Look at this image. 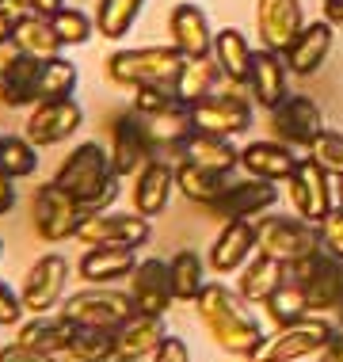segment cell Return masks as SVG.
<instances>
[{
    "label": "cell",
    "instance_id": "13",
    "mask_svg": "<svg viewBox=\"0 0 343 362\" xmlns=\"http://www.w3.org/2000/svg\"><path fill=\"white\" fill-rule=\"evenodd\" d=\"M286 191H290V202H293V214L306 221H325V214L336 206V187H332V175L313 164L309 156H301L293 175L286 180Z\"/></svg>",
    "mask_w": 343,
    "mask_h": 362
},
{
    "label": "cell",
    "instance_id": "29",
    "mask_svg": "<svg viewBox=\"0 0 343 362\" xmlns=\"http://www.w3.org/2000/svg\"><path fill=\"white\" fill-rule=\"evenodd\" d=\"M286 282V263L263 256V252H256L248 263L240 267V279H237V293L244 301H256V305H263V301L271 298L274 290Z\"/></svg>",
    "mask_w": 343,
    "mask_h": 362
},
{
    "label": "cell",
    "instance_id": "44",
    "mask_svg": "<svg viewBox=\"0 0 343 362\" xmlns=\"http://www.w3.org/2000/svg\"><path fill=\"white\" fill-rule=\"evenodd\" d=\"M320 248L328 252V256L343 259V210L332 206L325 214V221H320Z\"/></svg>",
    "mask_w": 343,
    "mask_h": 362
},
{
    "label": "cell",
    "instance_id": "34",
    "mask_svg": "<svg viewBox=\"0 0 343 362\" xmlns=\"http://www.w3.org/2000/svg\"><path fill=\"white\" fill-rule=\"evenodd\" d=\"M218 81H221V69H218L214 57H187L172 88H175V95H180L183 103L194 107V103H202L206 95L218 92Z\"/></svg>",
    "mask_w": 343,
    "mask_h": 362
},
{
    "label": "cell",
    "instance_id": "39",
    "mask_svg": "<svg viewBox=\"0 0 343 362\" xmlns=\"http://www.w3.org/2000/svg\"><path fill=\"white\" fill-rule=\"evenodd\" d=\"M76 81H81L76 65L57 54L50 62H42V69H38V100H69L76 92Z\"/></svg>",
    "mask_w": 343,
    "mask_h": 362
},
{
    "label": "cell",
    "instance_id": "50",
    "mask_svg": "<svg viewBox=\"0 0 343 362\" xmlns=\"http://www.w3.org/2000/svg\"><path fill=\"white\" fill-rule=\"evenodd\" d=\"M31 16H54L57 8H65V0H27Z\"/></svg>",
    "mask_w": 343,
    "mask_h": 362
},
{
    "label": "cell",
    "instance_id": "11",
    "mask_svg": "<svg viewBox=\"0 0 343 362\" xmlns=\"http://www.w3.org/2000/svg\"><path fill=\"white\" fill-rule=\"evenodd\" d=\"M65 286H69V259L62 252H46V256L35 259L31 271L23 275L19 298H23L27 313H50V309H62Z\"/></svg>",
    "mask_w": 343,
    "mask_h": 362
},
{
    "label": "cell",
    "instance_id": "22",
    "mask_svg": "<svg viewBox=\"0 0 343 362\" xmlns=\"http://www.w3.org/2000/svg\"><path fill=\"white\" fill-rule=\"evenodd\" d=\"M168 35H172V46L183 57H210V50H214V27H210L202 8L191 4V0L172 8Z\"/></svg>",
    "mask_w": 343,
    "mask_h": 362
},
{
    "label": "cell",
    "instance_id": "21",
    "mask_svg": "<svg viewBox=\"0 0 343 362\" xmlns=\"http://www.w3.org/2000/svg\"><path fill=\"white\" fill-rule=\"evenodd\" d=\"M252 256H256V221H225L210 244V252H206V263L218 275H233Z\"/></svg>",
    "mask_w": 343,
    "mask_h": 362
},
{
    "label": "cell",
    "instance_id": "24",
    "mask_svg": "<svg viewBox=\"0 0 343 362\" xmlns=\"http://www.w3.org/2000/svg\"><path fill=\"white\" fill-rule=\"evenodd\" d=\"M172 332L164 328V317H149V313H134L126 325L115 328V355L119 358H153L161 344L168 339Z\"/></svg>",
    "mask_w": 343,
    "mask_h": 362
},
{
    "label": "cell",
    "instance_id": "55",
    "mask_svg": "<svg viewBox=\"0 0 343 362\" xmlns=\"http://www.w3.org/2000/svg\"><path fill=\"white\" fill-rule=\"evenodd\" d=\"M336 328H339V332H343V305H339V309H336Z\"/></svg>",
    "mask_w": 343,
    "mask_h": 362
},
{
    "label": "cell",
    "instance_id": "14",
    "mask_svg": "<svg viewBox=\"0 0 343 362\" xmlns=\"http://www.w3.org/2000/svg\"><path fill=\"white\" fill-rule=\"evenodd\" d=\"M325 130V111L309 95H286L271 111V134L274 141L290 145V149H309L313 138Z\"/></svg>",
    "mask_w": 343,
    "mask_h": 362
},
{
    "label": "cell",
    "instance_id": "19",
    "mask_svg": "<svg viewBox=\"0 0 343 362\" xmlns=\"http://www.w3.org/2000/svg\"><path fill=\"white\" fill-rule=\"evenodd\" d=\"M244 84H248V95L263 107V111H274V107L290 95V65H286V57H282L279 50L260 46V50L252 54L248 81Z\"/></svg>",
    "mask_w": 343,
    "mask_h": 362
},
{
    "label": "cell",
    "instance_id": "42",
    "mask_svg": "<svg viewBox=\"0 0 343 362\" xmlns=\"http://www.w3.org/2000/svg\"><path fill=\"white\" fill-rule=\"evenodd\" d=\"M50 23H54V31L57 38H62V46H84L88 38L95 35V19L92 16H84L81 8H57V12L50 16Z\"/></svg>",
    "mask_w": 343,
    "mask_h": 362
},
{
    "label": "cell",
    "instance_id": "1",
    "mask_svg": "<svg viewBox=\"0 0 343 362\" xmlns=\"http://www.w3.org/2000/svg\"><path fill=\"white\" fill-rule=\"evenodd\" d=\"M194 313H199L202 328L210 332V339L229 355L248 358L263 344V325L248 313V301L225 282H206L202 293L194 298Z\"/></svg>",
    "mask_w": 343,
    "mask_h": 362
},
{
    "label": "cell",
    "instance_id": "48",
    "mask_svg": "<svg viewBox=\"0 0 343 362\" xmlns=\"http://www.w3.org/2000/svg\"><path fill=\"white\" fill-rule=\"evenodd\" d=\"M16 210V180L0 172V218Z\"/></svg>",
    "mask_w": 343,
    "mask_h": 362
},
{
    "label": "cell",
    "instance_id": "40",
    "mask_svg": "<svg viewBox=\"0 0 343 362\" xmlns=\"http://www.w3.org/2000/svg\"><path fill=\"white\" fill-rule=\"evenodd\" d=\"M263 309H267V317L274 320V328H286V325H293V320L309 317L306 293H301V286H293L290 279L282 282V286L274 290L267 301H263Z\"/></svg>",
    "mask_w": 343,
    "mask_h": 362
},
{
    "label": "cell",
    "instance_id": "4",
    "mask_svg": "<svg viewBox=\"0 0 343 362\" xmlns=\"http://www.w3.org/2000/svg\"><path fill=\"white\" fill-rule=\"evenodd\" d=\"M332 325L328 317H320V313H309V317L293 320L286 328H274L271 336H263V344L252 351L244 362H301L309 355H320L325 344L332 339Z\"/></svg>",
    "mask_w": 343,
    "mask_h": 362
},
{
    "label": "cell",
    "instance_id": "9",
    "mask_svg": "<svg viewBox=\"0 0 343 362\" xmlns=\"http://www.w3.org/2000/svg\"><path fill=\"white\" fill-rule=\"evenodd\" d=\"M153 225L141 214H119V210H95L84 214L81 229H76V240L84 248H95V244H126V248H141L149 240Z\"/></svg>",
    "mask_w": 343,
    "mask_h": 362
},
{
    "label": "cell",
    "instance_id": "36",
    "mask_svg": "<svg viewBox=\"0 0 343 362\" xmlns=\"http://www.w3.org/2000/svg\"><path fill=\"white\" fill-rule=\"evenodd\" d=\"M141 8H145V0H100V8H95V35L119 42V38L134 31Z\"/></svg>",
    "mask_w": 343,
    "mask_h": 362
},
{
    "label": "cell",
    "instance_id": "37",
    "mask_svg": "<svg viewBox=\"0 0 343 362\" xmlns=\"http://www.w3.org/2000/svg\"><path fill=\"white\" fill-rule=\"evenodd\" d=\"M65 355L73 358V362H111L115 358V332L111 328L76 325Z\"/></svg>",
    "mask_w": 343,
    "mask_h": 362
},
{
    "label": "cell",
    "instance_id": "25",
    "mask_svg": "<svg viewBox=\"0 0 343 362\" xmlns=\"http://www.w3.org/2000/svg\"><path fill=\"white\" fill-rule=\"evenodd\" d=\"M73 320L62 317V309L57 313H35L31 320H23V325L16 328V344L38 351V355H65L69 351V339H73Z\"/></svg>",
    "mask_w": 343,
    "mask_h": 362
},
{
    "label": "cell",
    "instance_id": "47",
    "mask_svg": "<svg viewBox=\"0 0 343 362\" xmlns=\"http://www.w3.org/2000/svg\"><path fill=\"white\" fill-rule=\"evenodd\" d=\"M0 362H54L50 355H38V351L23 347V344H4L0 347Z\"/></svg>",
    "mask_w": 343,
    "mask_h": 362
},
{
    "label": "cell",
    "instance_id": "17",
    "mask_svg": "<svg viewBox=\"0 0 343 362\" xmlns=\"http://www.w3.org/2000/svg\"><path fill=\"white\" fill-rule=\"evenodd\" d=\"M256 31L267 50L286 54L293 46V38L306 31L301 0H256Z\"/></svg>",
    "mask_w": 343,
    "mask_h": 362
},
{
    "label": "cell",
    "instance_id": "46",
    "mask_svg": "<svg viewBox=\"0 0 343 362\" xmlns=\"http://www.w3.org/2000/svg\"><path fill=\"white\" fill-rule=\"evenodd\" d=\"M149 362H191V351H187V344H183L180 336H168Z\"/></svg>",
    "mask_w": 343,
    "mask_h": 362
},
{
    "label": "cell",
    "instance_id": "43",
    "mask_svg": "<svg viewBox=\"0 0 343 362\" xmlns=\"http://www.w3.org/2000/svg\"><path fill=\"white\" fill-rule=\"evenodd\" d=\"M306 156H309L313 164H320L332 180H343V134L339 130H328V126H325V130L313 138Z\"/></svg>",
    "mask_w": 343,
    "mask_h": 362
},
{
    "label": "cell",
    "instance_id": "12",
    "mask_svg": "<svg viewBox=\"0 0 343 362\" xmlns=\"http://www.w3.org/2000/svg\"><path fill=\"white\" fill-rule=\"evenodd\" d=\"M81 126H84V107L69 95V100H38L31 107V115H27L23 134L38 149H50V145L69 141Z\"/></svg>",
    "mask_w": 343,
    "mask_h": 362
},
{
    "label": "cell",
    "instance_id": "3",
    "mask_svg": "<svg viewBox=\"0 0 343 362\" xmlns=\"http://www.w3.org/2000/svg\"><path fill=\"white\" fill-rule=\"evenodd\" d=\"M183 57L175 46H141V50H115L103 62V73L115 88H141V84H175L183 69Z\"/></svg>",
    "mask_w": 343,
    "mask_h": 362
},
{
    "label": "cell",
    "instance_id": "2",
    "mask_svg": "<svg viewBox=\"0 0 343 362\" xmlns=\"http://www.w3.org/2000/svg\"><path fill=\"white\" fill-rule=\"evenodd\" d=\"M119 180L122 175L115 172L111 153L100 141H81L76 149H69V156L54 175V183L65 194H73L84 214L111 210V202L119 199Z\"/></svg>",
    "mask_w": 343,
    "mask_h": 362
},
{
    "label": "cell",
    "instance_id": "56",
    "mask_svg": "<svg viewBox=\"0 0 343 362\" xmlns=\"http://www.w3.org/2000/svg\"><path fill=\"white\" fill-rule=\"evenodd\" d=\"M111 362H137V358H119V355H115V358H111Z\"/></svg>",
    "mask_w": 343,
    "mask_h": 362
},
{
    "label": "cell",
    "instance_id": "5",
    "mask_svg": "<svg viewBox=\"0 0 343 362\" xmlns=\"http://www.w3.org/2000/svg\"><path fill=\"white\" fill-rule=\"evenodd\" d=\"M286 279L293 286H301L309 313L328 317V313H336L343 305V259L328 256L325 248L313 252L306 259L286 263Z\"/></svg>",
    "mask_w": 343,
    "mask_h": 362
},
{
    "label": "cell",
    "instance_id": "31",
    "mask_svg": "<svg viewBox=\"0 0 343 362\" xmlns=\"http://www.w3.org/2000/svg\"><path fill=\"white\" fill-rule=\"evenodd\" d=\"M12 42L16 50H23L27 57H35V62H50L65 50L62 38H57L50 16H19L16 27H12Z\"/></svg>",
    "mask_w": 343,
    "mask_h": 362
},
{
    "label": "cell",
    "instance_id": "49",
    "mask_svg": "<svg viewBox=\"0 0 343 362\" xmlns=\"http://www.w3.org/2000/svg\"><path fill=\"white\" fill-rule=\"evenodd\" d=\"M317 362H343V332L339 328L332 332V339L325 344V351L317 355Z\"/></svg>",
    "mask_w": 343,
    "mask_h": 362
},
{
    "label": "cell",
    "instance_id": "8",
    "mask_svg": "<svg viewBox=\"0 0 343 362\" xmlns=\"http://www.w3.org/2000/svg\"><path fill=\"white\" fill-rule=\"evenodd\" d=\"M31 221L35 233L46 244H62V240H76V229L84 221V210L76 206L73 194H65L57 183H42L31 199Z\"/></svg>",
    "mask_w": 343,
    "mask_h": 362
},
{
    "label": "cell",
    "instance_id": "33",
    "mask_svg": "<svg viewBox=\"0 0 343 362\" xmlns=\"http://www.w3.org/2000/svg\"><path fill=\"white\" fill-rule=\"evenodd\" d=\"M233 183V172H214V168H202L194 160H180L175 164V187L187 194L191 202L199 206H210L214 199H221Z\"/></svg>",
    "mask_w": 343,
    "mask_h": 362
},
{
    "label": "cell",
    "instance_id": "18",
    "mask_svg": "<svg viewBox=\"0 0 343 362\" xmlns=\"http://www.w3.org/2000/svg\"><path fill=\"white\" fill-rule=\"evenodd\" d=\"M38 69H42V62L16 50V42L0 46V103L35 107L38 103Z\"/></svg>",
    "mask_w": 343,
    "mask_h": 362
},
{
    "label": "cell",
    "instance_id": "32",
    "mask_svg": "<svg viewBox=\"0 0 343 362\" xmlns=\"http://www.w3.org/2000/svg\"><path fill=\"white\" fill-rule=\"evenodd\" d=\"M183 160H194V164L214 168V172H237L240 168V149L233 145V138L191 130V138L183 141Z\"/></svg>",
    "mask_w": 343,
    "mask_h": 362
},
{
    "label": "cell",
    "instance_id": "38",
    "mask_svg": "<svg viewBox=\"0 0 343 362\" xmlns=\"http://www.w3.org/2000/svg\"><path fill=\"white\" fill-rule=\"evenodd\" d=\"M0 172L12 180H27L38 172V145L27 134H4L0 141Z\"/></svg>",
    "mask_w": 343,
    "mask_h": 362
},
{
    "label": "cell",
    "instance_id": "52",
    "mask_svg": "<svg viewBox=\"0 0 343 362\" xmlns=\"http://www.w3.org/2000/svg\"><path fill=\"white\" fill-rule=\"evenodd\" d=\"M325 19L332 27H343V0H325Z\"/></svg>",
    "mask_w": 343,
    "mask_h": 362
},
{
    "label": "cell",
    "instance_id": "28",
    "mask_svg": "<svg viewBox=\"0 0 343 362\" xmlns=\"http://www.w3.org/2000/svg\"><path fill=\"white\" fill-rule=\"evenodd\" d=\"M301 156H293L290 145L282 141H248L240 149V168L248 175H256V180H271V183H286L293 168H298Z\"/></svg>",
    "mask_w": 343,
    "mask_h": 362
},
{
    "label": "cell",
    "instance_id": "10",
    "mask_svg": "<svg viewBox=\"0 0 343 362\" xmlns=\"http://www.w3.org/2000/svg\"><path fill=\"white\" fill-rule=\"evenodd\" d=\"M191 126L202 134H218V138H240L252 126V103L244 100L237 88L214 92L202 103L191 107Z\"/></svg>",
    "mask_w": 343,
    "mask_h": 362
},
{
    "label": "cell",
    "instance_id": "16",
    "mask_svg": "<svg viewBox=\"0 0 343 362\" xmlns=\"http://www.w3.org/2000/svg\"><path fill=\"white\" fill-rule=\"evenodd\" d=\"M153 160V141H149V126L137 111H122L111 126V164L115 172L122 175H134Z\"/></svg>",
    "mask_w": 343,
    "mask_h": 362
},
{
    "label": "cell",
    "instance_id": "51",
    "mask_svg": "<svg viewBox=\"0 0 343 362\" xmlns=\"http://www.w3.org/2000/svg\"><path fill=\"white\" fill-rule=\"evenodd\" d=\"M0 12L19 19V16H31V8H27V0H0Z\"/></svg>",
    "mask_w": 343,
    "mask_h": 362
},
{
    "label": "cell",
    "instance_id": "54",
    "mask_svg": "<svg viewBox=\"0 0 343 362\" xmlns=\"http://www.w3.org/2000/svg\"><path fill=\"white\" fill-rule=\"evenodd\" d=\"M336 206L343 210V180H336Z\"/></svg>",
    "mask_w": 343,
    "mask_h": 362
},
{
    "label": "cell",
    "instance_id": "15",
    "mask_svg": "<svg viewBox=\"0 0 343 362\" xmlns=\"http://www.w3.org/2000/svg\"><path fill=\"white\" fill-rule=\"evenodd\" d=\"M274 202H279V187H274L271 180H256V175H248V180H233L229 191L206 206V214L218 218L221 225L225 221H252L256 214L271 210Z\"/></svg>",
    "mask_w": 343,
    "mask_h": 362
},
{
    "label": "cell",
    "instance_id": "6",
    "mask_svg": "<svg viewBox=\"0 0 343 362\" xmlns=\"http://www.w3.org/2000/svg\"><path fill=\"white\" fill-rule=\"evenodd\" d=\"M256 252L279 263L306 259L320 252V225L298 218V214L293 218H263L256 221Z\"/></svg>",
    "mask_w": 343,
    "mask_h": 362
},
{
    "label": "cell",
    "instance_id": "35",
    "mask_svg": "<svg viewBox=\"0 0 343 362\" xmlns=\"http://www.w3.org/2000/svg\"><path fill=\"white\" fill-rule=\"evenodd\" d=\"M206 263L199 252H191V248H180L175 256L168 259V282H172V298L175 301H191L194 305V298L202 293L206 286Z\"/></svg>",
    "mask_w": 343,
    "mask_h": 362
},
{
    "label": "cell",
    "instance_id": "41",
    "mask_svg": "<svg viewBox=\"0 0 343 362\" xmlns=\"http://www.w3.org/2000/svg\"><path fill=\"white\" fill-rule=\"evenodd\" d=\"M134 111L141 119H156V115L187 111V103L175 95L172 84H141V88H134Z\"/></svg>",
    "mask_w": 343,
    "mask_h": 362
},
{
    "label": "cell",
    "instance_id": "53",
    "mask_svg": "<svg viewBox=\"0 0 343 362\" xmlns=\"http://www.w3.org/2000/svg\"><path fill=\"white\" fill-rule=\"evenodd\" d=\"M12 27H16V19L0 12V46H4V42H12Z\"/></svg>",
    "mask_w": 343,
    "mask_h": 362
},
{
    "label": "cell",
    "instance_id": "30",
    "mask_svg": "<svg viewBox=\"0 0 343 362\" xmlns=\"http://www.w3.org/2000/svg\"><path fill=\"white\" fill-rule=\"evenodd\" d=\"M252 54H256V50L248 46V38H244V31H237V27H221V31H214V50H210V57L218 62L221 76H225L233 88L248 81Z\"/></svg>",
    "mask_w": 343,
    "mask_h": 362
},
{
    "label": "cell",
    "instance_id": "57",
    "mask_svg": "<svg viewBox=\"0 0 343 362\" xmlns=\"http://www.w3.org/2000/svg\"><path fill=\"white\" fill-rule=\"evenodd\" d=\"M0 259H4V237H0Z\"/></svg>",
    "mask_w": 343,
    "mask_h": 362
},
{
    "label": "cell",
    "instance_id": "7",
    "mask_svg": "<svg viewBox=\"0 0 343 362\" xmlns=\"http://www.w3.org/2000/svg\"><path fill=\"white\" fill-rule=\"evenodd\" d=\"M134 298L130 290H115V286H84L76 293H69L62 301V317H69L73 325H92V328H119L134 317Z\"/></svg>",
    "mask_w": 343,
    "mask_h": 362
},
{
    "label": "cell",
    "instance_id": "58",
    "mask_svg": "<svg viewBox=\"0 0 343 362\" xmlns=\"http://www.w3.org/2000/svg\"><path fill=\"white\" fill-rule=\"evenodd\" d=\"M0 141H4V134H0Z\"/></svg>",
    "mask_w": 343,
    "mask_h": 362
},
{
    "label": "cell",
    "instance_id": "27",
    "mask_svg": "<svg viewBox=\"0 0 343 362\" xmlns=\"http://www.w3.org/2000/svg\"><path fill=\"white\" fill-rule=\"evenodd\" d=\"M137 267V252L126 244H95L81 256V279L88 286H111L115 279H130Z\"/></svg>",
    "mask_w": 343,
    "mask_h": 362
},
{
    "label": "cell",
    "instance_id": "26",
    "mask_svg": "<svg viewBox=\"0 0 343 362\" xmlns=\"http://www.w3.org/2000/svg\"><path fill=\"white\" fill-rule=\"evenodd\" d=\"M332 42H336V27H332L328 19H313V23H306V31L293 38V46L282 54L286 65H290V76H313L328 62Z\"/></svg>",
    "mask_w": 343,
    "mask_h": 362
},
{
    "label": "cell",
    "instance_id": "45",
    "mask_svg": "<svg viewBox=\"0 0 343 362\" xmlns=\"http://www.w3.org/2000/svg\"><path fill=\"white\" fill-rule=\"evenodd\" d=\"M23 298H19V290H12L4 279H0V328H19L23 325Z\"/></svg>",
    "mask_w": 343,
    "mask_h": 362
},
{
    "label": "cell",
    "instance_id": "23",
    "mask_svg": "<svg viewBox=\"0 0 343 362\" xmlns=\"http://www.w3.org/2000/svg\"><path fill=\"white\" fill-rule=\"evenodd\" d=\"M172 187H175V164L168 160H153L134 175V210L141 218H161L172 202Z\"/></svg>",
    "mask_w": 343,
    "mask_h": 362
},
{
    "label": "cell",
    "instance_id": "20",
    "mask_svg": "<svg viewBox=\"0 0 343 362\" xmlns=\"http://www.w3.org/2000/svg\"><path fill=\"white\" fill-rule=\"evenodd\" d=\"M130 298L137 313H149V317H164L172 309V282H168V259H137L134 275H130Z\"/></svg>",
    "mask_w": 343,
    "mask_h": 362
}]
</instances>
